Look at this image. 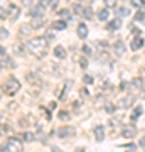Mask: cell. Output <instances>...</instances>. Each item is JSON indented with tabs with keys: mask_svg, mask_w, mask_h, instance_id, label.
<instances>
[{
	"mask_svg": "<svg viewBox=\"0 0 145 152\" xmlns=\"http://www.w3.org/2000/svg\"><path fill=\"white\" fill-rule=\"evenodd\" d=\"M118 14L120 15H130V9L128 7H122V9H118Z\"/></svg>",
	"mask_w": 145,
	"mask_h": 152,
	"instance_id": "4dcf8cb0",
	"label": "cell"
},
{
	"mask_svg": "<svg viewBox=\"0 0 145 152\" xmlns=\"http://www.w3.org/2000/svg\"><path fill=\"white\" fill-rule=\"evenodd\" d=\"M27 81H29V83H37V85H39L41 80H39L36 75H31V73H29V75H27Z\"/></svg>",
	"mask_w": 145,
	"mask_h": 152,
	"instance_id": "484cf974",
	"label": "cell"
},
{
	"mask_svg": "<svg viewBox=\"0 0 145 152\" xmlns=\"http://www.w3.org/2000/svg\"><path fill=\"white\" fill-rule=\"evenodd\" d=\"M105 110H106L108 113H113V112H115V107H113V105H110V103H108L106 107H105Z\"/></svg>",
	"mask_w": 145,
	"mask_h": 152,
	"instance_id": "e575fe53",
	"label": "cell"
},
{
	"mask_svg": "<svg viewBox=\"0 0 145 152\" xmlns=\"http://www.w3.org/2000/svg\"><path fill=\"white\" fill-rule=\"evenodd\" d=\"M144 85H145V78H144Z\"/></svg>",
	"mask_w": 145,
	"mask_h": 152,
	"instance_id": "7dc6e473",
	"label": "cell"
},
{
	"mask_svg": "<svg viewBox=\"0 0 145 152\" xmlns=\"http://www.w3.org/2000/svg\"><path fill=\"white\" fill-rule=\"evenodd\" d=\"M31 29H34L31 24H24V26H20V29H19V34H22V36H27Z\"/></svg>",
	"mask_w": 145,
	"mask_h": 152,
	"instance_id": "ffe728a7",
	"label": "cell"
},
{
	"mask_svg": "<svg viewBox=\"0 0 145 152\" xmlns=\"http://www.w3.org/2000/svg\"><path fill=\"white\" fill-rule=\"evenodd\" d=\"M83 14H85V19H91L93 17V10L90 9V7H86L85 10H83Z\"/></svg>",
	"mask_w": 145,
	"mask_h": 152,
	"instance_id": "f546056e",
	"label": "cell"
},
{
	"mask_svg": "<svg viewBox=\"0 0 145 152\" xmlns=\"http://www.w3.org/2000/svg\"><path fill=\"white\" fill-rule=\"evenodd\" d=\"M0 32H2V34H0V36H2V41H4L5 37H9V31H7L5 27H2V29H0Z\"/></svg>",
	"mask_w": 145,
	"mask_h": 152,
	"instance_id": "d6a6232c",
	"label": "cell"
},
{
	"mask_svg": "<svg viewBox=\"0 0 145 152\" xmlns=\"http://www.w3.org/2000/svg\"><path fill=\"white\" fill-rule=\"evenodd\" d=\"M79 66H81V68H86V66H88V59H86V58H83V59L79 61Z\"/></svg>",
	"mask_w": 145,
	"mask_h": 152,
	"instance_id": "8d00e7d4",
	"label": "cell"
},
{
	"mask_svg": "<svg viewBox=\"0 0 145 152\" xmlns=\"http://www.w3.org/2000/svg\"><path fill=\"white\" fill-rule=\"evenodd\" d=\"M0 15H2V19H5V9L2 7V10H0Z\"/></svg>",
	"mask_w": 145,
	"mask_h": 152,
	"instance_id": "7bdbcfd3",
	"label": "cell"
},
{
	"mask_svg": "<svg viewBox=\"0 0 145 152\" xmlns=\"http://www.w3.org/2000/svg\"><path fill=\"white\" fill-rule=\"evenodd\" d=\"M14 61L10 59V58H9V56H2V69H5V68H9V69H10V68H14Z\"/></svg>",
	"mask_w": 145,
	"mask_h": 152,
	"instance_id": "9a60e30c",
	"label": "cell"
},
{
	"mask_svg": "<svg viewBox=\"0 0 145 152\" xmlns=\"http://www.w3.org/2000/svg\"><path fill=\"white\" fill-rule=\"evenodd\" d=\"M27 48H29V51H31L36 58L41 59V58H44V56L47 54V39L44 37V36L32 37L27 42Z\"/></svg>",
	"mask_w": 145,
	"mask_h": 152,
	"instance_id": "6da1fadb",
	"label": "cell"
},
{
	"mask_svg": "<svg viewBox=\"0 0 145 152\" xmlns=\"http://www.w3.org/2000/svg\"><path fill=\"white\" fill-rule=\"evenodd\" d=\"M54 2L52 0H39V5L42 7V9H47V7H51Z\"/></svg>",
	"mask_w": 145,
	"mask_h": 152,
	"instance_id": "4316f807",
	"label": "cell"
},
{
	"mask_svg": "<svg viewBox=\"0 0 145 152\" xmlns=\"http://www.w3.org/2000/svg\"><path fill=\"white\" fill-rule=\"evenodd\" d=\"M19 15H20V7L15 5V4H9L7 5V17L12 19V20H15Z\"/></svg>",
	"mask_w": 145,
	"mask_h": 152,
	"instance_id": "277c9868",
	"label": "cell"
},
{
	"mask_svg": "<svg viewBox=\"0 0 145 152\" xmlns=\"http://www.w3.org/2000/svg\"><path fill=\"white\" fill-rule=\"evenodd\" d=\"M132 34H133V36H140V31H138V29H132Z\"/></svg>",
	"mask_w": 145,
	"mask_h": 152,
	"instance_id": "ab89813d",
	"label": "cell"
},
{
	"mask_svg": "<svg viewBox=\"0 0 145 152\" xmlns=\"http://www.w3.org/2000/svg\"><path fill=\"white\" fill-rule=\"evenodd\" d=\"M58 117H59V120H69L71 118V115L68 113V112H59V113H58Z\"/></svg>",
	"mask_w": 145,
	"mask_h": 152,
	"instance_id": "f1b7e54d",
	"label": "cell"
},
{
	"mask_svg": "<svg viewBox=\"0 0 145 152\" xmlns=\"http://www.w3.org/2000/svg\"><path fill=\"white\" fill-rule=\"evenodd\" d=\"M76 134V130L73 127H59L58 129V137L59 139H68V137H73Z\"/></svg>",
	"mask_w": 145,
	"mask_h": 152,
	"instance_id": "5b68a950",
	"label": "cell"
},
{
	"mask_svg": "<svg viewBox=\"0 0 145 152\" xmlns=\"http://www.w3.org/2000/svg\"><path fill=\"white\" fill-rule=\"evenodd\" d=\"M120 90H127V83H122L120 85Z\"/></svg>",
	"mask_w": 145,
	"mask_h": 152,
	"instance_id": "ee69618b",
	"label": "cell"
},
{
	"mask_svg": "<svg viewBox=\"0 0 145 152\" xmlns=\"http://www.w3.org/2000/svg\"><path fill=\"white\" fill-rule=\"evenodd\" d=\"M22 139H24V140H26V142H32L34 139H36V135H34L32 132H26V134L22 135Z\"/></svg>",
	"mask_w": 145,
	"mask_h": 152,
	"instance_id": "cb8c5ba5",
	"label": "cell"
},
{
	"mask_svg": "<svg viewBox=\"0 0 145 152\" xmlns=\"http://www.w3.org/2000/svg\"><path fill=\"white\" fill-rule=\"evenodd\" d=\"M52 152H63V151H61L59 147H52Z\"/></svg>",
	"mask_w": 145,
	"mask_h": 152,
	"instance_id": "f6af8a7d",
	"label": "cell"
},
{
	"mask_svg": "<svg viewBox=\"0 0 145 152\" xmlns=\"http://www.w3.org/2000/svg\"><path fill=\"white\" fill-rule=\"evenodd\" d=\"M120 26H122V20H120V19H113V20L108 22L106 29L108 31H117V29H120Z\"/></svg>",
	"mask_w": 145,
	"mask_h": 152,
	"instance_id": "5bb4252c",
	"label": "cell"
},
{
	"mask_svg": "<svg viewBox=\"0 0 145 152\" xmlns=\"http://www.w3.org/2000/svg\"><path fill=\"white\" fill-rule=\"evenodd\" d=\"M83 81H85L86 85H91V83H93V78H91V76H88V75H86L85 78H83Z\"/></svg>",
	"mask_w": 145,
	"mask_h": 152,
	"instance_id": "836d02e7",
	"label": "cell"
},
{
	"mask_svg": "<svg viewBox=\"0 0 145 152\" xmlns=\"http://www.w3.org/2000/svg\"><path fill=\"white\" fill-rule=\"evenodd\" d=\"M22 2H24V4H26V5H29V2H31V0H22Z\"/></svg>",
	"mask_w": 145,
	"mask_h": 152,
	"instance_id": "bcb514c9",
	"label": "cell"
},
{
	"mask_svg": "<svg viewBox=\"0 0 145 152\" xmlns=\"http://www.w3.org/2000/svg\"><path fill=\"white\" fill-rule=\"evenodd\" d=\"M113 51L117 53L118 56L125 54V51H127V48H125L123 41H115V44H113Z\"/></svg>",
	"mask_w": 145,
	"mask_h": 152,
	"instance_id": "9c48e42d",
	"label": "cell"
},
{
	"mask_svg": "<svg viewBox=\"0 0 145 152\" xmlns=\"http://www.w3.org/2000/svg\"><path fill=\"white\" fill-rule=\"evenodd\" d=\"M31 26L34 29H39L44 26V17H32V20H31Z\"/></svg>",
	"mask_w": 145,
	"mask_h": 152,
	"instance_id": "2e32d148",
	"label": "cell"
},
{
	"mask_svg": "<svg viewBox=\"0 0 145 152\" xmlns=\"http://www.w3.org/2000/svg\"><path fill=\"white\" fill-rule=\"evenodd\" d=\"M54 56L58 58V59H66V49L63 46H56L54 48Z\"/></svg>",
	"mask_w": 145,
	"mask_h": 152,
	"instance_id": "4fadbf2b",
	"label": "cell"
},
{
	"mask_svg": "<svg viewBox=\"0 0 145 152\" xmlns=\"http://www.w3.org/2000/svg\"><path fill=\"white\" fill-rule=\"evenodd\" d=\"M83 53L85 54H91V48L90 46H83Z\"/></svg>",
	"mask_w": 145,
	"mask_h": 152,
	"instance_id": "d590c367",
	"label": "cell"
},
{
	"mask_svg": "<svg viewBox=\"0 0 145 152\" xmlns=\"http://www.w3.org/2000/svg\"><path fill=\"white\" fill-rule=\"evenodd\" d=\"M76 32H78V37L79 39H86L88 37V26L86 24H79L78 29H76Z\"/></svg>",
	"mask_w": 145,
	"mask_h": 152,
	"instance_id": "8fae6325",
	"label": "cell"
},
{
	"mask_svg": "<svg viewBox=\"0 0 145 152\" xmlns=\"http://www.w3.org/2000/svg\"><path fill=\"white\" fill-rule=\"evenodd\" d=\"M52 29L54 31H64L66 29V20H63V19H61V20H54L52 22Z\"/></svg>",
	"mask_w": 145,
	"mask_h": 152,
	"instance_id": "ac0fdd59",
	"label": "cell"
},
{
	"mask_svg": "<svg viewBox=\"0 0 145 152\" xmlns=\"http://www.w3.org/2000/svg\"><path fill=\"white\" fill-rule=\"evenodd\" d=\"M103 4H105V7H108V9H115L117 4H118V0H103Z\"/></svg>",
	"mask_w": 145,
	"mask_h": 152,
	"instance_id": "7402d4cb",
	"label": "cell"
},
{
	"mask_svg": "<svg viewBox=\"0 0 145 152\" xmlns=\"http://www.w3.org/2000/svg\"><path fill=\"white\" fill-rule=\"evenodd\" d=\"M137 134H138V130H137L135 125H127V127H123V130H122V135L125 139H133Z\"/></svg>",
	"mask_w": 145,
	"mask_h": 152,
	"instance_id": "8992f818",
	"label": "cell"
},
{
	"mask_svg": "<svg viewBox=\"0 0 145 152\" xmlns=\"http://www.w3.org/2000/svg\"><path fill=\"white\" fill-rule=\"evenodd\" d=\"M58 15H59V19H63V20H69L71 10L69 9H61V10H58Z\"/></svg>",
	"mask_w": 145,
	"mask_h": 152,
	"instance_id": "e0dca14e",
	"label": "cell"
},
{
	"mask_svg": "<svg viewBox=\"0 0 145 152\" xmlns=\"http://www.w3.org/2000/svg\"><path fill=\"white\" fill-rule=\"evenodd\" d=\"M100 49H106V41H101V42H98Z\"/></svg>",
	"mask_w": 145,
	"mask_h": 152,
	"instance_id": "74e56055",
	"label": "cell"
},
{
	"mask_svg": "<svg viewBox=\"0 0 145 152\" xmlns=\"http://www.w3.org/2000/svg\"><path fill=\"white\" fill-rule=\"evenodd\" d=\"M135 20H137V22H145V10H144V9L137 12V15H135Z\"/></svg>",
	"mask_w": 145,
	"mask_h": 152,
	"instance_id": "603a6c76",
	"label": "cell"
},
{
	"mask_svg": "<svg viewBox=\"0 0 145 152\" xmlns=\"http://www.w3.org/2000/svg\"><path fill=\"white\" fill-rule=\"evenodd\" d=\"M132 5L137 9H144L145 7V0H132Z\"/></svg>",
	"mask_w": 145,
	"mask_h": 152,
	"instance_id": "d4e9b609",
	"label": "cell"
},
{
	"mask_svg": "<svg viewBox=\"0 0 145 152\" xmlns=\"http://www.w3.org/2000/svg\"><path fill=\"white\" fill-rule=\"evenodd\" d=\"M142 80H140V78H135L133 81H132V85H133V88H140V85H142Z\"/></svg>",
	"mask_w": 145,
	"mask_h": 152,
	"instance_id": "1f68e13d",
	"label": "cell"
},
{
	"mask_svg": "<svg viewBox=\"0 0 145 152\" xmlns=\"http://www.w3.org/2000/svg\"><path fill=\"white\" fill-rule=\"evenodd\" d=\"M93 134H95V140L96 142H101L105 139V127L101 125H96L95 129H93Z\"/></svg>",
	"mask_w": 145,
	"mask_h": 152,
	"instance_id": "ba28073f",
	"label": "cell"
},
{
	"mask_svg": "<svg viewBox=\"0 0 145 152\" xmlns=\"http://www.w3.org/2000/svg\"><path fill=\"white\" fill-rule=\"evenodd\" d=\"M81 10H83L81 5H79V4H76V5H74V12H81Z\"/></svg>",
	"mask_w": 145,
	"mask_h": 152,
	"instance_id": "b9f144b4",
	"label": "cell"
},
{
	"mask_svg": "<svg viewBox=\"0 0 145 152\" xmlns=\"http://www.w3.org/2000/svg\"><path fill=\"white\" fill-rule=\"evenodd\" d=\"M9 130H10V127H9V125H5V124L2 125V132H4V134H5V132H9Z\"/></svg>",
	"mask_w": 145,
	"mask_h": 152,
	"instance_id": "f35d334b",
	"label": "cell"
},
{
	"mask_svg": "<svg viewBox=\"0 0 145 152\" xmlns=\"http://www.w3.org/2000/svg\"><path fill=\"white\" fill-rule=\"evenodd\" d=\"M144 39H142V36H135L133 39H132V42H130V49L132 51H138V49L144 48Z\"/></svg>",
	"mask_w": 145,
	"mask_h": 152,
	"instance_id": "52a82bcc",
	"label": "cell"
},
{
	"mask_svg": "<svg viewBox=\"0 0 145 152\" xmlns=\"http://www.w3.org/2000/svg\"><path fill=\"white\" fill-rule=\"evenodd\" d=\"M142 113H144V108H142V105H138V107H137V108L133 110V113H132V120L135 122V120L138 118V117H140Z\"/></svg>",
	"mask_w": 145,
	"mask_h": 152,
	"instance_id": "44dd1931",
	"label": "cell"
},
{
	"mask_svg": "<svg viewBox=\"0 0 145 152\" xmlns=\"http://www.w3.org/2000/svg\"><path fill=\"white\" fill-rule=\"evenodd\" d=\"M14 51H15L17 54H24V53H26V48H24L22 44H15V46H14Z\"/></svg>",
	"mask_w": 145,
	"mask_h": 152,
	"instance_id": "83f0119b",
	"label": "cell"
},
{
	"mask_svg": "<svg viewBox=\"0 0 145 152\" xmlns=\"http://www.w3.org/2000/svg\"><path fill=\"white\" fill-rule=\"evenodd\" d=\"M7 151L9 152H22L24 149H22V142L19 140V139H15V137H10V139H7Z\"/></svg>",
	"mask_w": 145,
	"mask_h": 152,
	"instance_id": "3957f363",
	"label": "cell"
},
{
	"mask_svg": "<svg viewBox=\"0 0 145 152\" xmlns=\"http://www.w3.org/2000/svg\"><path fill=\"white\" fill-rule=\"evenodd\" d=\"M108 19H110V9H108V7H103V9H100V10H98V20L106 22Z\"/></svg>",
	"mask_w": 145,
	"mask_h": 152,
	"instance_id": "30bf717a",
	"label": "cell"
},
{
	"mask_svg": "<svg viewBox=\"0 0 145 152\" xmlns=\"http://www.w3.org/2000/svg\"><path fill=\"white\" fill-rule=\"evenodd\" d=\"M19 90H20V83H19V80H17V78H9V80L4 83V93H5V95H9V96L15 95Z\"/></svg>",
	"mask_w": 145,
	"mask_h": 152,
	"instance_id": "7a4b0ae2",
	"label": "cell"
},
{
	"mask_svg": "<svg viewBox=\"0 0 145 152\" xmlns=\"http://www.w3.org/2000/svg\"><path fill=\"white\" fill-rule=\"evenodd\" d=\"M44 10H46V9H42L41 5H36V7L31 9V15H32V17H42V12Z\"/></svg>",
	"mask_w": 145,
	"mask_h": 152,
	"instance_id": "d6986e66",
	"label": "cell"
},
{
	"mask_svg": "<svg viewBox=\"0 0 145 152\" xmlns=\"http://www.w3.org/2000/svg\"><path fill=\"white\" fill-rule=\"evenodd\" d=\"M138 145L142 147V149H145V137H144V139H142V140L138 142Z\"/></svg>",
	"mask_w": 145,
	"mask_h": 152,
	"instance_id": "60d3db41",
	"label": "cell"
},
{
	"mask_svg": "<svg viewBox=\"0 0 145 152\" xmlns=\"http://www.w3.org/2000/svg\"><path fill=\"white\" fill-rule=\"evenodd\" d=\"M133 96H127V98H122L118 102V107L120 108H128V107H132V103H133Z\"/></svg>",
	"mask_w": 145,
	"mask_h": 152,
	"instance_id": "7c38bea8",
	"label": "cell"
}]
</instances>
